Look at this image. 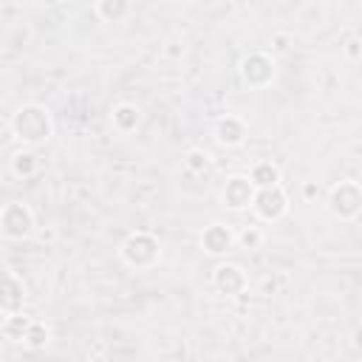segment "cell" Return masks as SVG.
<instances>
[{"mask_svg": "<svg viewBox=\"0 0 362 362\" xmlns=\"http://www.w3.org/2000/svg\"><path fill=\"white\" fill-rule=\"evenodd\" d=\"M11 133L25 147L45 144L51 139V133H54V122H51L48 107H42V105H23V107H17L14 116H11Z\"/></svg>", "mask_w": 362, "mask_h": 362, "instance_id": "6da1fadb", "label": "cell"}, {"mask_svg": "<svg viewBox=\"0 0 362 362\" xmlns=\"http://www.w3.org/2000/svg\"><path fill=\"white\" fill-rule=\"evenodd\" d=\"M119 255L130 269H153L161 260V243L153 232L139 229L124 238V243L119 246Z\"/></svg>", "mask_w": 362, "mask_h": 362, "instance_id": "7a4b0ae2", "label": "cell"}, {"mask_svg": "<svg viewBox=\"0 0 362 362\" xmlns=\"http://www.w3.org/2000/svg\"><path fill=\"white\" fill-rule=\"evenodd\" d=\"M0 235L8 240H25L34 235V212L23 201H8L0 209Z\"/></svg>", "mask_w": 362, "mask_h": 362, "instance_id": "3957f363", "label": "cell"}, {"mask_svg": "<svg viewBox=\"0 0 362 362\" xmlns=\"http://www.w3.org/2000/svg\"><path fill=\"white\" fill-rule=\"evenodd\" d=\"M328 209L339 221H354L359 215V209H362V189H359V184L356 181H339L337 187H331Z\"/></svg>", "mask_w": 362, "mask_h": 362, "instance_id": "277c9868", "label": "cell"}, {"mask_svg": "<svg viewBox=\"0 0 362 362\" xmlns=\"http://www.w3.org/2000/svg\"><path fill=\"white\" fill-rule=\"evenodd\" d=\"M240 79L243 85L260 90V88H269L274 82V59L272 54L266 51H252L240 59Z\"/></svg>", "mask_w": 362, "mask_h": 362, "instance_id": "5b68a950", "label": "cell"}, {"mask_svg": "<svg viewBox=\"0 0 362 362\" xmlns=\"http://www.w3.org/2000/svg\"><path fill=\"white\" fill-rule=\"evenodd\" d=\"M252 209H255V215L260 221L274 223L288 212V195H286V189L280 184L277 187H266V189H255Z\"/></svg>", "mask_w": 362, "mask_h": 362, "instance_id": "8992f818", "label": "cell"}, {"mask_svg": "<svg viewBox=\"0 0 362 362\" xmlns=\"http://www.w3.org/2000/svg\"><path fill=\"white\" fill-rule=\"evenodd\" d=\"M25 297H28V288L23 283V277L17 272H8L3 269L0 272V314H20L23 305H25Z\"/></svg>", "mask_w": 362, "mask_h": 362, "instance_id": "52a82bcc", "label": "cell"}, {"mask_svg": "<svg viewBox=\"0 0 362 362\" xmlns=\"http://www.w3.org/2000/svg\"><path fill=\"white\" fill-rule=\"evenodd\" d=\"M212 286L218 294L240 297L243 291H249V277L238 263H218L212 272Z\"/></svg>", "mask_w": 362, "mask_h": 362, "instance_id": "ba28073f", "label": "cell"}, {"mask_svg": "<svg viewBox=\"0 0 362 362\" xmlns=\"http://www.w3.org/2000/svg\"><path fill=\"white\" fill-rule=\"evenodd\" d=\"M252 198H255V187L246 175H229L223 189H221V201L226 209L232 212H240V209H249L252 206Z\"/></svg>", "mask_w": 362, "mask_h": 362, "instance_id": "9c48e42d", "label": "cell"}, {"mask_svg": "<svg viewBox=\"0 0 362 362\" xmlns=\"http://www.w3.org/2000/svg\"><path fill=\"white\" fill-rule=\"evenodd\" d=\"M232 246H235V232L226 223H209V226H204V232H201V249L206 255L221 257V255L232 252Z\"/></svg>", "mask_w": 362, "mask_h": 362, "instance_id": "30bf717a", "label": "cell"}, {"mask_svg": "<svg viewBox=\"0 0 362 362\" xmlns=\"http://www.w3.org/2000/svg\"><path fill=\"white\" fill-rule=\"evenodd\" d=\"M246 136H249V127H246V122H243L240 116H235V113H223V116L215 122V139H218L223 147H238V144L246 141Z\"/></svg>", "mask_w": 362, "mask_h": 362, "instance_id": "8fae6325", "label": "cell"}, {"mask_svg": "<svg viewBox=\"0 0 362 362\" xmlns=\"http://www.w3.org/2000/svg\"><path fill=\"white\" fill-rule=\"evenodd\" d=\"M110 122H113V127L119 133H133L139 127V122H141V110L136 105H130V102H122V105H116L110 110Z\"/></svg>", "mask_w": 362, "mask_h": 362, "instance_id": "7c38bea8", "label": "cell"}, {"mask_svg": "<svg viewBox=\"0 0 362 362\" xmlns=\"http://www.w3.org/2000/svg\"><path fill=\"white\" fill-rule=\"evenodd\" d=\"M246 178L252 181V187H255V189L277 187V184H280V167H277V164H272V161H257Z\"/></svg>", "mask_w": 362, "mask_h": 362, "instance_id": "4fadbf2b", "label": "cell"}, {"mask_svg": "<svg viewBox=\"0 0 362 362\" xmlns=\"http://www.w3.org/2000/svg\"><path fill=\"white\" fill-rule=\"evenodd\" d=\"M37 170H40V158H37V153L31 147H23V150H17L11 156V173L17 178H31Z\"/></svg>", "mask_w": 362, "mask_h": 362, "instance_id": "5bb4252c", "label": "cell"}, {"mask_svg": "<svg viewBox=\"0 0 362 362\" xmlns=\"http://www.w3.org/2000/svg\"><path fill=\"white\" fill-rule=\"evenodd\" d=\"M93 11H96V17L105 20V23H119V20L130 11V3H127V0H99V3L93 6Z\"/></svg>", "mask_w": 362, "mask_h": 362, "instance_id": "9a60e30c", "label": "cell"}, {"mask_svg": "<svg viewBox=\"0 0 362 362\" xmlns=\"http://www.w3.org/2000/svg\"><path fill=\"white\" fill-rule=\"evenodd\" d=\"M28 325H31V317H25L23 311H20V314H8V317L3 320V337L11 339V342H23Z\"/></svg>", "mask_w": 362, "mask_h": 362, "instance_id": "2e32d148", "label": "cell"}, {"mask_svg": "<svg viewBox=\"0 0 362 362\" xmlns=\"http://www.w3.org/2000/svg\"><path fill=\"white\" fill-rule=\"evenodd\" d=\"M48 337H51L48 325H45V322H40V320H31V325H28V331H25L23 345H25V348H31V351H40V348H45Z\"/></svg>", "mask_w": 362, "mask_h": 362, "instance_id": "e0dca14e", "label": "cell"}, {"mask_svg": "<svg viewBox=\"0 0 362 362\" xmlns=\"http://www.w3.org/2000/svg\"><path fill=\"white\" fill-rule=\"evenodd\" d=\"M184 167L189 170V173H204L206 167H209V153L206 150H201V147H192L187 156H184Z\"/></svg>", "mask_w": 362, "mask_h": 362, "instance_id": "ac0fdd59", "label": "cell"}, {"mask_svg": "<svg viewBox=\"0 0 362 362\" xmlns=\"http://www.w3.org/2000/svg\"><path fill=\"white\" fill-rule=\"evenodd\" d=\"M235 243H240L243 249H260L263 246V232L257 226H246L240 235H235Z\"/></svg>", "mask_w": 362, "mask_h": 362, "instance_id": "d6986e66", "label": "cell"}, {"mask_svg": "<svg viewBox=\"0 0 362 362\" xmlns=\"http://www.w3.org/2000/svg\"><path fill=\"white\" fill-rule=\"evenodd\" d=\"M345 54H348V59H354V62L359 59V40H356V37H351V40H348V45H345Z\"/></svg>", "mask_w": 362, "mask_h": 362, "instance_id": "ffe728a7", "label": "cell"}, {"mask_svg": "<svg viewBox=\"0 0 362 362\" xmlns=\"http://www.w3.org/2000/svg\"><path fill=\"white\" fill-rule=\"evenodd\" d=\"M303 195H305V198H308V201H314V198H317V195H320V187H317V184H314V181H308V184H305V187H303Z\"/></svg>", "mask_w": 362, "mask_h": 362, "instance_id": "44dd1931", "label": "cell"}, {"mask_svg": "<svg viewBox=\"0 0 362 362\" xmlns=\"http://www.w3.org/2000/svg\"><path fill=\"white\" fill-rule=\"evenodd\" d=\"M54 229H40V240H54Z\"/></svg>", "mask_w": 362, "mask_h": 362, "instance_id": "7402d4cb", "label": "cell"}]
</instances>
